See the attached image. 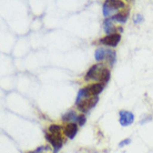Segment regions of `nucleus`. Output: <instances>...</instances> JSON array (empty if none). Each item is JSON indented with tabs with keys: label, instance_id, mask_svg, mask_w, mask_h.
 <instances>
[{
	"label": "nucleus",
	"instance_id": "9b49d317",
	"mask_svg": "<svg viewBox=\"0 0 153 153\" xmlns=\"http://www.w3.org/2000/svg\"><path fill=\"white\" fill-rule=\"evenodd\" d=\"M78 117H79V115L72 110V111L67 112V113L62 117V120H63V121H67V122H69V123H74V121H78Z\"/></svg>",
	"mask_w": 153,
	"mask_h": 153
},
{
	"label": "nucleus",
	"instance_id": "39448f33",
	"mask_svg": "<svg viewBox=\"0 0 153 153\" xmlns=\"http://www.w3.org/2000/svg\"><path fill=\"white\" fill-rule=\"evenodd\" d=\"M119 122L122 126H129L134 122V114L128 110H121L119 112Z\"/></svg>",
	"mask_w": 153,
	"mask_h": 153
},
{
	"label": "nucleus",
	"instance_id": "4468645a",
	"mask_svg": "<svg viewBox=\"0 0 153 153\" xmlns=\"http://www.w3.org/2000/svg\"><path fill=\"white\" fill-rule=\"evenodd\" d=\"M78 126H84L85 124V122H87V119H85V117H84L83 114H81V115H79L78 117Z\"/></svg>",
	"mask_w": 153,
	"mask_h": 153
},
{
	"label": "nucleus",
	"instance_id": "f03ea898",
	"mask_svg": "<svg viewBox=\"0 0 153 153\" xmlns=\"http://www.w3.org/2000/svg\"><path fill=\"white\" fill-rule=\"evenodd\" d=\"M46 140L49 142L51 146H53V153H58L60 149L63 146V138L61 134H52V133H47L46 134Z\"/></svg>",
	"mask_w": 153,
	"mask_h": 153
},
{
	"label": "nucleus",
	"instance_id": "1a4fd4ad",
	"mask_svg": "<svg viewBox=\"0 0 153 153\" xmlns=\"http://www.w3.org/2000/svg\"><path fill=\"white\" fill-rule=\"evenodd\" d=\"M103 29L105 31V33L107 36H110V35H113V33H117L115 31L118 30L117 28L114 27V25H113V21L111 19H105L103 21Z\"/></svg>",
	"mask_w": 153,
	"mask_h": 153
},
{
	"label": "nucleus",
	"instance_id": "f8f14e48",
	"mask_svg": "<svg viewBox=\"0 0 153 153\" xmlns=\"http://www.w3.org/2000/svg\"><path fill=\"white\" fill-rule=\"evenodd\" d=\"M110 76H111V73H110V70L108 69V68H103L102 70V73H101V76H100V80H99V83L101 84H107L110 80Z\"/></svg>",
	"mask_w": 153,
	"mask_h": 153
},
{
	"label": "nucleus",
	"instance_id": "0eeeda50",
	"mask_svg": "<svg viewBox=\"0 0 153 153\" xmlns=\"http://www.w3.org/2000/svg\"><path fill=\"white\" fill-rule=\"evenodd\" d=\"M78 123H68L67 126H65V130H63V133L67 137L68 139H73L76 137V134L78 133V130H79V128H78Z\"/></svg>",
	"mask_w": 153,
	"mask_h": 153
},
{
	"label": "nucleus",
	"instance_id": "20e7f679",
	"mask_svg": "<svg viewBox=\"0 0 153 153\" xmlns=\"http://www.w3.org/2000/svg\"><path fill=\"white\" fill-rule=\"evenodd\" d=\"M99 101V97H93V98H88L80 101L79 103H76V108L80 110L81 112H87L90 109L94 108Z\"/></svg>",
	"mask_w": 153,
	"mask_h": 153
},
{
	"label": "nucleus",
	"instance_id": "2eb2a0df",
	"mask_svg": "<svg viewBox=\"0 0 153 153\" xmlns=\"http://www.w3.org/2000/svg\"><path fill=\"white\" fill-rule=\"evenodd\" d=\"M133 21L135 23H141L142 21H143V16H142L141 13H137V15L134 16Z\"/></svg>",
	"mask_w": 153,
	"mask_h": 153
},
{
	"label": "nucleus",
	"instance_id": "423d86ee",
	"mask_svg": "<svg viewBox=\"0 0 153 153\" xmlns=\"http://www.w3.org/2000/svg\"><path fill=\"white\" fill-rule=\"evenodd\" d=\"M121 40V36L119 33H113L110 36H105L104 38L100 39V43H102L107 47H117Z\"/></svg>",
	"mask_w": 153,
	"mask_h": 153
},
{
	"label": "nucleus",
	"instance_id": "f3484780",
	"mask_svg": "<svg viewBox=\"0 0 153 153\" xmlns=\"http://www.w3.org/2000/svg\"><path fill=\"white\" fill-rule=\"evenodd\" d=\"M31 153H36V152H31Z\"/></svg>",
	"mask_w": 153,
	"mask_h": 153
},
{
	"label": "nucleus",
	"instance_id": "7ed1b4c3",
	"mask_svg": "<svg viewBox=\"0 0 153 153\" xmlns=\"http://www.w3.org/2000/svg\"><path fill=\"white\" fill-rule=\"evenodd\" d=\"M102 70H103V67L102 65H92L91 68L88 70V72L85 74V80L90 81V80H94L99 82L100 80V76H101V73H102Z\"/></svg>",
	"mask_w": 153,
	"mask_h": 153
},
{
	"label": "nucleus",
	"instance_id": "f257e3e1",
	"mask_svg": "<svg viewBox=\"0 0 153 153\" xmlns=\"http://www.w3.org/2000/svg\"><path fill=\"white\" fill-rule=\"evenodd\" d=\"M104 85L101 83H93V84H89L87 87H84L83 89H81L79 93H78V97H76V104L79 103L80 101L84 99H88V98H93V97H98L103 91Z\"/></svg>",
	"mask_w": 153,
	"mask_h": 153
},
{
	"label": "nucleus",
	"instance_id": "9d476101",
	"mask_svg": "<svg viewBox=\"0 0 153 153\" xmlns=\"http://www.w3.org/2000/svg\"><path fill=\"white\" fill-rule=\"evenodd\" d=\"M128 17H129V11H121V12H118V13H115L113 17H111L110 19L112 21H117V22H120V23H124L128 20Z\"/></svg>",
	"mask_w": 153,
	"mask_h": 153
},
{
	"label": "nucleus",
	"instance_id": "ddd939ff",
	"mask_svg": "<svg viewBox=\"0 0 153 153\" xmlns=\"http://www.w3.org/2000/svg\"><path fill=\"white\" fill-rule=\"evenodd\" d=\"M61 126H58V124H51L49 126V133L52 134H61Z\"/></svg>",
	"mask_w": 153,
	"mask_h": 153
},
{
	"label": "nucleus",
	"instance_id": "dca6fc26",
	"mask_svg": "<svg viewBox=\"0 0 153 153\" xmlns=\"http://www.w3.org/2000/svg\"><path fill=\"white\" fill-rule=\"evenodd\" d=\"M130 142H131V139H124V140H122V141L119 143V148H123L124 146H128Z\"/></svg>",
	"mask_w": 153,
	"mask_h": 153
},
{
	"label": "nucleus",
	"instance_id": "6e6552de",
	"mask_svg": "<svg viewBox=\"0 0 153 153\" xmlns=\"http://www.w3.org/2000/svg\"><path fill=\"white\" fill-rule=\"evenodd\" d=\"M111 51H112V50H110V49H104V48H98V49L96 50V53H94V58H96V60L98 62L102 61V60H104L105 58H108L109 56H110Z\"/></svg>",
	"mask_w": 153,
	"mask_h": 153
}]
</instances>
